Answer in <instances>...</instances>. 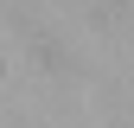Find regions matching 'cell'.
I'll list each match as a JSON object with an SVG mask.
<instances>
[]
</instances>
